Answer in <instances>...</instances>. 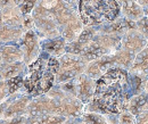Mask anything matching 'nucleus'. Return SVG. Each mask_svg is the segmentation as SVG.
I'll return each mask as SVG.
<instances>
[{
  "instance_id": "nucleus-6",
  "label": "nucleus",
  "mask_w": 148,
  "mask_h": 124,
  "mask_svg": "<svg viewBox=\"0 0 148 124\" xmlns=\"http://www.w3.org/2000/svg\"><path fill=\"white\" fill-rule=\"evenodd\" d=\"M112 67H115L114 56H113V53H108V55H104L92 62L88 63L84 73L88 76L92 77L97 81L108 70H111Z\"/></svg>"
},
{
  "instance_id": "nucleus-2",
  "label": "nucleus",
  "mask_w": 148,
  "mask_h": 124,
  "mask_svg": "<svg viewBox=\"0 0 148 124\" xmlns=\"http://www.w3.org/2000/svg\"><path fill=\"white\" fill-rule=\"evenodd\" d=\"M59 67L56 73L55 84H63L84 73L88 62L80 55L65 53L58 58Z\"/></svg>"
},
{
  "instance_id": "nucleus-10",
  "label": "nucleus",
  "mask_w": 148,
  "mask_h": 124,
  "mask_svg": "<svg viewBox=\"0 0 148 124\" xmlns=\"http://www.w3.org/2000/svg\"><path fill=\"white\" fill-rule=\"evenodd\" d=\"M119 3H121V13L123 17L129 21L137 22L140 18L145 16V9L141 5L137 2V0H122Z\"/></svg>"
},
{
  "instance_id": "nucleus-14",
  "label": "nucleus",
  "mask_w": 148,
  "mask_h": 124,
  "mask_svg": "<svg viewBox=\"0 0 148 124\" xmlns=\"http://www.w3.org/2000/svg\"><path fill=\"white\" fill-rule=\"evenodd\" d=\"M148 109V92L143 91L138 95H134L128 101V110L134 116Z\"/></svg>"
},
{
  "instance_id": "nucleus-9",
  "label": "nucleus",
  "mask_w": 148,
  "mask_h": 124,
  "mask_svg": "<svg viewBox=\"0 0 148 124\" xmlns=\"http://www.w3.org/2000/svg\"><path fill=\"white\" fill-rule=\"evenodd\" d=\"M128 72L131 75L148 80V46L136 55L133 63Z\"/></svg>"
},
{
  "instance_id": "nucleus-22",
  "label": "nucleus",
  "mask_w": 148,
  "mask_h": 124,
  "mask_svg": "<svg viewBox=\"0 0 148 124\" xmlns=\"http://www.w3.org/2000/svg\"><path fill=\"white\" fill-rule=\"evenodd\" d=\"M62 124H84L80 117H67Z\"/></svg>"
},
{
  "instance_id": "nucleus-24",
  "label": "nucleus",
  "mask_w": 148,
  "mask_h": 124,
  "mask_svg": "<svg viewBox=\"0 0 148 124\" xmlns=\"http://www.w3.org/2000/svg\"><path fill=\"white\" fill-rule=\"evenodd\" d=\"M137 2L139 5H141L144 8H147L148 7V0H137Z\"/></svg>"
},
{
  "instance_id": "nucleus-8",
  "label": "nucleus",
  "mask_w": 148,
  "mask_h": 124,
  "mask_svg": "<svg viewBox=\"0 0 148 124\" xmlns=\"http://www.w3.org/2000/svg\"><path fill=\"white\" fill-rule=\"evenodd\" d=\"M0 15L2 24L14 26V27H23L24 14L21 7L15 3H7L0 8Z\"/></svg>"
},
{
  "instance_id": "nucleus-15",
  "label": "nucleus",
  "mask_w": 148,
  "mask_h": 124,
  "mask_svg": "<svg viewBox=\"0 0 148 124\" xmlns=\"http://www.w3.org/2000/svg\"><path fill=\"white\" fill-rule=\"evenodd\" d=\"M26 64L24 62H17L13 64H2L0 67V77L1 80H12L14 77L21 76L25 72Z\"/></svg>"
},
{
  "instance_id": "nucleus-21",
  "label": "nucleus",
  "mask_w": 148,
  "mask_h": 124,
  "mask_svg": "<svg viewBox=\"0 0 148 124\" xmlns=\"http://www.w3.org/2000/svg\"><path fill=\"white\" fill-rule=\"evenodd\" d=\"M134 124H148V109L136 116Z\"/></svg>"
},
{
  "instance_id": "nucleus-18",
  "label": "nucleus",
  "mask_w": 148,
  "mask_h": 124,
  "mask_svg": "<svg viewBox=\"0 0 148 124\" xmlns=\"http://www.w3.org/2000/svg\"><path fill=\"white\" fill-rule=\"evenodd\" d=\"M134 122H136V116L128 109L119 113V123L117 124H134Z\"/></svg>"
},
{
  "instance_id": "nucleus-25",
  "label": "nucleus",
  "mask_w": 148,
  "mask_h": 124,
  "mask_svg": "<svg viewBox=\"0 0 148 124\" xmlns=\"http://www.w3.org/2000/svg\"><path fill=\"white\" fill-rule=\"evenodd\" d=\"M145 15L148 17V8H147V9H145Z\"/></svg>"
},
{
  "instance_id": "nucleus-17",
  "label": "nucleus",
  "mask_w": 148,
  "mask_h": 124,
  "mask_svg": "<svg viewBox=\"0 0 148 124\" xmlns=\"http://www.w3.org/2000/svg\"><path fill=\"white\" fill-rule=\"evenodd\" d=\"M80 119L84 124H108L106 115L97 112H84Z\"/></svg>"
},
{
  "instance_id": "nucleus-4",
  "label": "nucleus",
  "mask_w": 148,
  "mask_h": 124,
  "mask_svg": "<svg viewBox=\"0 0 148 124\" xmlns=\"http://www.w3.org/2000/svg\"><path fill=\"white\" fill-rule=\"evenodd\" d=\"M74 87H75V96L84 104L91 103L96 95V88H97V81L88 76L86 73L80 74L73 79Z\"/></svg>"
},
{
  "instance_id": "nucleus-12",
  "label": "nucleus",
  "mask_w": 148,
  "mask_h": 124,
  "mask_svg": "<svg viewBox=\"0 0 148 124\" xmlns=\"http://www.w3.org/2000/svg\"><path fill=\"white\" fill-rule=\"evenodd\" d=\"M0 57L2 64H13L23 62V50L21 46L16 45H2L0 46Z\"/></svg>"
},
{
  "instance_id": "nucleus-5",
  "label": "nucleus",
  "mask_w": 148,
  "mask_h": 124,
  "mask_svg": "<svg viewBox=\"0 0 148 124\" xmlns=\"http://www.w3.org/2000/svg\"><path fill=\"white\" fill-rule=\"evenodd\" d=\"M147 46L148 39L143 36L136 26L128 30L122 36V49L128 50L134 55L139 53Z\"/></svg>"
},
{
  "instance_id": "nucleus-23",
  "label": "nucleus",
  "mask_w": 148,
  "mask_h": 124,
  "mask_svg": "<svg viewBox=\"0 0 148 124\" xmlns=\"http://www.w3.org/2000/svg\"><path fill=\"white\" fill-rule=\"evenodd\" d=\"M66 3H69L70 6H72L73 8H77L79 7V2L80 0H64Z\"/></svg>"
},
{
  "instance_id": "nucleus-19",
  "label": "nucleus",
  "mask_w": 148,
  "mask_h": 124,
  "mask_svg": "<svg viewBox=\"0 0 148 124\" xmlns=\"http://www.w3.org/2000/svg\"><path fill=\"white\" fill-rule=\"evenodd\" d=\"M10 88L9 83L6 80H0V104L3 103L10 96Z\"/></svg>"
},
{
  "instance_id": "nucleus-13",
  "label": "nucleus",
  "mask_w": 148,
  "mask_h": 124,
  "mask_svg": "<svg viewBox=\"0 0 148 124\" xmlns=\"http://www.w3.org/2000/svg\"><path fill=\"white\" fill-rule=\"evenodd\" d=\"M25 33L24 27H14L0 24V43L19 42Z\"/></svg>"
},
{
  "instance_id": "nucleus-16",
  "label": "nucleus",
  "mask_w": 148,
  "mask_h": 124,
  "mask_svg": "<svg viewBox=\"0 0 148 124\" xmlns=\"http://www.w3.org/2000/svg\"><path fill=\"white\" fill-rule=\"evenodd\" d=\"M114 56V62H115V66L116 67H121L123 70H127L129 71V69L131 67L132 63H133V59L136 57V55L132 53H130L128 50H124V49H120L117 51L113 53Z\"/></svg>"
},
{
  "instance_id": "nucleus-1",
  "label": "nucleus",
  "mask_w": 148,
  "mask_h": 124,
  "mask_svg": "<svg viewBox=\"0 0 148 124\" xmlns=\"http://www.w3.org/2000/svg\"><path fill=\"white\" fill-rule=\"evenodd\" d=\"M77 8L84 26H99L114 22L121 15L117 0H80Z\"/></svg>"
},
{
  "instance_id": "nucleus-7",
  "label": "nucleus",
  "mask_w": 148,
  "mask_h": 124,
  "mask_svg": "<svg viewBox=\"0 0 148 124\" xmlns=\"http://www.w3.org/2000/svg\"><path fill=\"white\" fill-rule=\"evenodd\" d=\"M122 36L113 33H101L98 32L93 36L96 45L105 53H114L122 48Z\"/></svg>"
},
{
  "instance_id": "nucleus-11",
  "label": "nucleus",
  "mask_w": 148,
  "mask_h": 124,
  "mask_svg": "<svg viewBox=\"0 0 148 124\" xmlns=\"http://www.w3.org/2000/svg\"><path fill=\"white\" fill-rule=\"evenodd\" d=\"M66 46L67 42L62 36L55 39H43V41L41 42V49H43L45 53L50 55L51 57L56 58H59L66 53Z\"/></svg>"
},
{
  "instance_id": "nucleus-3",
  "label": "nucleus",
  "mask_w": 148,
  "mask_h": 124,
  "mask_svg": "<svg viewBox=\"0 0 148 124\" xmlns=\"http://www.w3.org/2000/svg\"><path fill=\"white\" fill-rule=\"evenodd\" d=\"M19 42L23 50V62L26 64V66H29L37 60L41 53L40 36L36 29H30L25 31Z\"/></svg>"
},
{
  "instance_id": "nucleus-26",
  "label": "nucleus",
  "mask_w": 148,
  "mask_h": 124,
  "mask_svg": "<svg viewBox=\"0 0 148 124\" xmlns=\"http://www.w3.org/2000/svg\"><path fill=\"white\" fill-rule=\"evenodd\" d=\"M1 65H2V60H1V57H0V67H1Z\"/></svg>"
},
{
  "instance_id": "nucleus-20",
  "label": "nucleus",
  "mask_w": 148,
  "mask_h": 124,
  "mask_svg": "<svg viewBox=\"0 0 148 124\" xmlns=\"http://www.w3.org/2000/svg\"><path fill=\"white\" fill-rule=\"evenodd\" d=\"M136 23V27L138 29V31L145 36L146 39H148V17L145 15L143 18H140L139 21L134 22Z\"/></svg>"
}]
</instances>
